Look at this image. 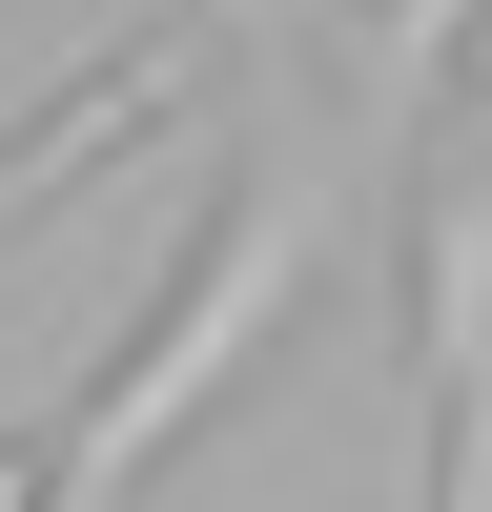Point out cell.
I'll return each mask as SVG.
<instances>
[{
    "mask_svg": "<svg viewBox=\"0 0 492 512\" xmlns=\"http://www.w3.org/2000/svg\"><path fill=\"white\" fill-rule=\"evenodd\" d=\"M410 349H431V512H492V82L410 205Z\"/></svg>",
    "mask_w": 492,
    "mask_h": 512,
    "instance_id": "7a4b0ae2",
    "label": "cell"
},
{
    "mask_svg": "<svg viewBox=\"0 0 492 512\" xmlns=\"http://www.w3.org/2000/svg\"><path fill=\"white\" fill-rule=\"evenodd\" d=\"M308 246H328V144H308V123H267V144H246V185H226V226L185 246V308H164V328H123V349H103V390L62 410V472H41V512H103L144 451H185V410H205V390H226V369L287 328Z\"/></svg>",
    "mask_w": 492,
    "mask_h": 512,
    "instance_id": "6da1fadb",
    "label": "cell"
},
{
    "mask_svg": "<svg viewBox=\"0 0 492 512\" xmlns=\"http://www.w3.org/2000/svg\"><path fill=\"white\" fill-rule=\"evenodd\" d=\"M205 62H246V82H308V0H164V21L123 41V62H82V82H62V123H41L21 164H0V205H41V185H62L82 144H123V123H164V103H185Z\"/></svg>",
    "mask_w": 492,
    "mask_h": 512,
    "instance_id": "3957f363",
    "label": "cell"
}]
</instances>
